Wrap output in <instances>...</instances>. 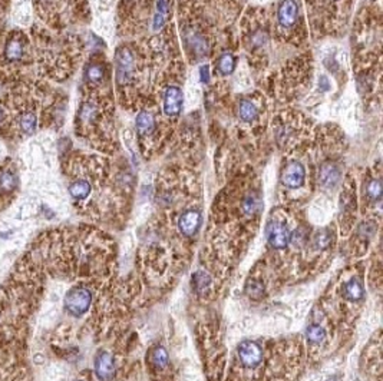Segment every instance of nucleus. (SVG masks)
Returning a JSON list of instances; mask_svg holds the SVG:
<instances>
[{"instance_id":"19","label":"nucleus","mask_w":383,"mask_h":381,"mask_svg":"<svg viewBox=\"0 0 383 381\" xmlns=\"http://www.w3.org/2000/svg\"><path fill=\"white\" fill-rule=\"evenodd\" d=\"M152 364L157 367V368H165L168 365V353L165 348L162 347H157L154 351H152Z\"/></svg>"},{"instance_id":"17","label":"nucleus","mask_w":383,"mask_h":381,"mask_svg":"<svg viewBox=\"0 0 383 381\" xmlns=\"http://www.w3.org/2000/svg\"><path fill=\"white\" fill-rule=\"evenodd\" d=\"M85 76L89 82L92 84H99L102 82V79L105 78V70L101 65H89L86 67Z\"/></svg>"},{"instance_id":"28","label":"nucleus","mask_w":383,"mask_h":381,"mask_svg":"<svg viewBox=\"0 0 383 381\" xmlns=\"http://www.w3.org/2000/svg\"><path fill=\"white\" fill-rule=\"evenodd\" d=\"M78 381H84V380H78Z\"/></svg>"},{"instance_id":"25","label":"nucleus","mask_w":383,"mask_h":381,"mask_svg":"<svg viewBox=\"0 0 383 381\" xmlns=\"http://www.w3.org/2000/svg\"><path fill=\"white\" fill-rule=\"evenodd\" d=\"M330 242H332V237L327 231H320L314 237V244H316V248H318V250H323V248L329 247Z\"/></svg>"},{"instance_id":"24","label":"nucleus","mask_w":383,"mask_h":381,"mask_svg":"<svg viewBox=\"0 0 383 381\" xmlns=\"http://www.w3.org/2000/svg\"><path fill=\"white\" fill-rule=\"evenodd\" d=\"M366 192H367V196L370 198V199H379L380 196H382V184H380V181H377V179H373V181H370L367 186H366Z\"/></svg>"},{"instance_id":"27","label":"nucleus","mask_w":383,"mask_h":381,"mask_svg":"<svg viewBox=\"0 0 383 381\" xmlns=\"http://www.w3.org/2000/svg\"><path fill=\"white\" fill-rule=\"evenodd\" d=\"M5 116H6V115H5V111H3V108H2V105H0V123L5 121Z\"/></svg>"},{"instance_id":"3","label":"nucleus","mask_w":383,"mask_h":381,"mask_svg":"<svg viewBox=\"0 0 383 381\" xmlns=\"http://www.w3.org/2000/svg\"><path fill=\"white\" fill-rule=\"evenodd\" d=\"M238 355L245 367L254 368L262 363L263 350L262 347L254 341H244L243 344H240L238 347Z\"/></svg>"},{"instance_id":"2","label":"nucleus","mask_w":383,"mask_h":381,"mask_svg":"<svg viewBox=\"0 0 383 381\" xmlns=\"http://www.w3.org/2000/svg\"><path fill=\"white\" fill-rule=\"evenodd\" d=\"M267 238L273 248L280 250L287 247V244L291 241V231L283 222L273 221L267 226Z\"/></svg>"},{"instance_id":"12","label":"nucleus","mask_w":383,"mask_h":381,"mask_svg":"<svg viewBox=\"0 0 383 381\" xmlns=\"http://www.w3.org/2000/svg\"><path fill=\"white\" fill-rule=\"evenodd\" d=\"M154 126H155V119L150 112H141L137 116V129L141 135L151 133L154 130Z\"/></svg>"},{"instance_id":"1","label":"nucleus","mask_w":383,"mask_h":381,"mask_svg":"<svg viewBox=\"0 0 383 381\" xmlns=\"http://www.w3.org/2000/svg\"><path fill=\"white\" fill-rule=\"evenodd\" d=\"M92 302V294L91 291L82 287H76L68 291L65 297V308L72 316H82L85 314Z\"/></svg>"},{"instance_id":"18","label":"nucleus","mask_w":383,"mask_h":381,"mask_svg":"<svg viewBox=\"0 0 383 381\" xmlns=\"http://www.w3.org/2000/svg\"><path fill=\"white\" fill-rule=\"evenodd\" d=\"M256 116H257V109H256V106L252 105L251 102H248V101H243V102L240 103V118L243 119L244 122H252L256 119Z\"/></svg>"},{"instance_id":"11","label":"nucleus","mask_w":383,"mask_h":381,"mask_svg":"<svg viewBox=\"0 0 383 381\" xmlns=\"http://www.w3.org/2000/svg\"><path fill=\"white\" fill-rule=\"evenodd\" d=\"M23 53H25V46H23L22 40L10 37L8 43H6V47H5V56L9 60L15 62V60H20L23 57Z\"/></svg>"},{"instance_id":"21","label":"nucleus","mask_w":383,"mask_h":381,"mask_svg":"<svg viewBox=\"0 0 383 381\" xmlns=\"http://www.w3.org/2000/svg\"><path fill=\"white\" fill-rule=\"evenodd\" d=\"M241 208H243V212L245 215H254L259 211V208H260V201H259L257 196L248 195L243 201V206Z\"/></svg>"},{"instance_id":"9","label":"nucleus","mask_w":383,"mask_h":381,"mask_svg":"<svg viewBox=\"0 0 383 381\" xmlns=\"http://www.w3.org/2000/svg\"><path fill=\"white\" fill-rule=\"evenodd\" d=\"M200 225H201V214L194 209L184 212L178 221L179 231L187 237H193L198 231Z\"/></svg>"},{"instance_id":"5","label":"nucleus","mask_w":383,"mask_h":381,"mask_svg":"<svg viewBox=\"0 0 383 381\" xmlns=\"http://www.w3.org/2000/svg\"><path fill=\"white\" fill-rule=\"evenodd\" d=\"M134 56L128 47H121L116 52V78L119 84H125L131 78Z\"/></svg>"},{"instance_id":"4","label":"nucleus","mask_w":383,"mask_h":381,"mask_svg":"<svg viewBox=\"0 0 383 381\" xmlns=\"http://www.w3.org/2000/svg\"><path fill=\"white\" fill-rule=\"evenodd\" d=\"M304 182V167L300 162H290L287 167L283 169L281 174V184L290 189H297Z\"/></svg>"},{"instance_id":"26","label":"nucleus","mask_w":383,"mask_h":381,"mask_svg":"<svg viewBox=\"0 0 383 381\" xmlns=\"http://www.w3.org/2000/svg\"><path fill=\"white\" fill-rule=\"evenodd\" d=\"M200 78H201V82L207 84L208 79H210V72H208V66L204 65L200 67Z\"/></svg>"},{"instance_id":"20","label":"nucleus","mask_w":383,"mask_h":381,"mask_svg":"<svg viewBox=\"0 0 383 381\" xmlns=\"http://www.w3.org/2000/svg\"><path fill=\"white\" fill-rule=\"evenodd\" d=\"M245 291H247L248 297L254 298V299H259L264 295V287L257 279H248L245 284Z\"/></svg>"},{"instance_id":"16","label":"nucleus","mask_w":383,"mask_h":381,"mask_svg":"<svg viewBox=\"0 0 383 381\" xmlns=\"http://www.w3.org/2000/svg\"><path fill=\"white\" fill-rule=\"evenodd\" d=\"M18 186V177L12 171L0 172V189L5 192H10Z\"/></svg>"},{"instance_id":"6","label":"nucleus","mask_w":383,"mask_h":381,"mask_svg":"<svg viewBox=\"0 0 383 381\" xmlns=\"http://www.w3.org/2000/svg\"><path fill=\"white\" fill-rule=\"evenodd\" d=\"M182 92L175 88V86H169L165 91V98H164V112L168 116H175L181 112L182 108Z\"/></svg>"},{"instance_id":"10","label":"nucleus","mask_w":383,"mask_h":381,"mask_svg":"<svg viewBox=\"0 0 383 381\" xmlns=\"http://www.w3.org/2000/svg\"><path fill=\"white\" fill-rule=\"evenodd\" d=\"M318 181L320 185L325 188H332L337 184L339 181V169L335 164L327 162L323 167L320 168V174H318Z\"/></svg>"},{"instance_id":"14","label":"nucleus","mask_w":383,"mask_h":381,"mask_svg":"<svg viewBox=\"0 0 383 381\" xmlns=\"http://www.w3.org/2000/svg\"><path fill=\"white\" fill-rule=\"evenodd\" d=\"M345 297L350 301H359L363 298V285L359 279H352L346 284Z\"/></svg>"},{"instance_id":"23","label":"nucleus","mask_w":383,"mask_h":381,"mask_svg":"<svg viewBox=\"0 0 383 381\" xmlns=\"http://www.w3.org/2000/svg\"><path fill=\"white\" fill-rule=\"evenodd\" d=\"M307 335L308 341H311V343H320V341H323L325 340V337H326V331H325V328L320 326H310L307 328Z\"/></svg>"},{"instance_id":"13","label":"nucleus","mask_w":383,"mask_h":381,"mask_svg":"<svg viewBox=\"0 0 383 381\" xmlns=\"http://www.w3.org/2000/svg\"><path fill=\"white\" fill-rule=\"evenodd\" d=\"M69 194L75 199H85L91 194V185H89L88 181H84V179L75 181L72 185L69 186Z\"/></svg>"},{"instance_id":"8","label":"nucleus","mask_w":383,"mask_h":381,"mask_svg":"<svg viewBox=\"0 0 383 381\" xmlns=\"http://www.w3.org/2000/svg\"><path fill=\"white\" fill-rule=\"evenodd\" d=\"M299 16V8L296 5L294 0H283V3L279 8V13H277V19L279 23L284 28H290L296 23Z\"/></svg>"},{"instance_id":"22","label":"nucleus","mask_w":383,"mask_h":381,"mask_svg":"<svg viewBox=\"0 0 383 381\" xmlns=\"http://www.w3.org/2000/svg\"><path fill=\"white\" fill-rule=\"evenodd\" d=\"M218 70L221 74H230L234 70V57L230 53H225L218 60Z\"/></svg>"},{"instance_id":"7","label":"nucleus","mask_w":383,"mask_h":381,"mask_svg":"<svg viewBox=\"0 0 383 381\" xmlns=\"http://www.w3.org/2000/svg\"><path fill=\"white\" fill-rule=\"evenodd\" d=\"M95 372L101 380H109L115 372L113 358L108 351H101L95 358Z\"/></svg>"},{"instance_id":"15","label":"nucleus","mask_w":383,"mask_h":381,"mask_svg":"<svg viewBox=\"0 0 383 381\" xmlns=\"http://www.w3.org/2000/svg\"><path fill=\"white\" fill-rule=\"evenodd\" d=\"M20 130L26 135H32L36 129V115L33 112H25L19 118Z\"/></svg>"}]
</instances>
